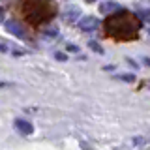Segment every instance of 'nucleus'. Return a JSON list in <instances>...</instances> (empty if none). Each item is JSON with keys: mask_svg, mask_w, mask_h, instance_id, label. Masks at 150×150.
<instances>
[{"mask_svg": "<svg viewBox=\"0 0 150 150\" xmlns=\"http://www.w3.org/2000/svg\"><path fill=\"white\" fill-rule=\"evenodd\" d=\"M88 45H90V47H92V49H94V51H96V53H103V49H101V47H100V45H98V43H96V41H90V43H88Z\"/></svg>", "mask_w": 150, "mask_h": 150, "instance_id": "1a4fd4ad", "label": "nucleus"}, {"mask_svg": "<svg viewBox=\"0 0 150 150\" xmlns=\"http://www.w3.org/2000/svg\"><path fill=\"white\" fill-rule=\"evenodd\" d=\"M105 28L112 38H118V40H131V38H135V34L139 32V17L118 9L116 15H111L107 19Z\"/></svg>", "mask_w": 150, "mask_h": 150, "instance_id": "f257e3e1", "label": "nucleus"}, {"mask_svg": "<svg viewBox=\"0 0 150 150\" xmlns=\"http://www.w3.org/2000/svg\"><path fill=\"white\" fill-rule=\"evenodd\" d=\"M4 26H6V30L9 32V34H13L15 38H21V40H25V38H26L25 26H23L21 23L17 21V19H9V21L4 23Z\"/></svg>", "mask_w": 150, "mask_h": 150, "instance_id": "7ed1b4c3", "label": "nucleus"}, {"mask_svg": "<svg viewBox=\"0 0 150 150\" xmlns=\"http://www.w3.org/2000/svg\"><path fill=\"white\" fill-rule=\"evenodd\" d=\"M15 128H17L19 133H23V135H30L32 131H34V126H32L28 120H23V118L15 120Z\"/></svg>", "mask_w": 150, "mask_h": 150, "instance_id": "39448f33", "label": "nucleus"}, {"mask_svg": "<svg viewBox=\"0 0 150 150\" xmlns=\"http://www.w3.org/2000/svg\"><path fill=\"white\" fill-rule=\"evenodd\" d=\"M4 86H8V83H2V81H0V88H4Z\"/></svg>", "mask_w": 150, "mask_h": 150, "instance_id": "f8f14e48", "label": "nucleus"}, {"mask_svg": "<svg viewBox=\"0 0 150 150\" xmlns=\"http://www.w3.org/2000/svg\"><path fill=\"white\" fill-rule=\"evenodd\" d=\"M118 79H122V81H126V83H131V81H133V75H131V73H126V75H120V77Z\"/></svg>", "mask_w": 150, "mask_h": 150, "instance_id": "6e6552de", "label": "nucleus"}, {"mask_svg": "<svg viewBox=\"0 0 150 150\" xmlns=\"http://www.w3.org/2000/svg\"><path fill=\"white\" fill-rule=\"evenodd\" d=\"M100 9H101V13H112V11H118L120 6L115 4V2H103L100 6Z\"/></svg>", "mask_w": 150, "mask_h": 150, "instance_id": "423d86ee", "label": "nucleus"}, {"mask_svg": "<svg viewBox=\"0 0 150 150\" xmlns=\"http://www.w3.org/2000/svg\"><path fill=\"white\" fill-rule=\"evenodd\" d=\"M137 17L144 23H150V9H139L137 11Z\"/></svg>", "mask_w": 150, "mask_h": 150, "instance_id": "0eeeda50", "label": "nucleus"}, {"mask_svg": "<svg viewBox=\"0 0 150 150\" xmlns=\"http://www.w3.org/2000/svg\"><path fill=\"white\" fill-rule=\"evenodd\" d=\"M100 26V21H98L96 17H83V19H79V28L84 32H94L96 28Z\"/></svg>", "mask_w": 150, "mask_h": 150, "instance_id": "20e7f679", "label": "nucleus"}, {"mask_svg": "<svg viewBox=\"0 0 150 150\" xmlns=\"http://www.w3.org/2000/svg\"><path fill=\"white\" fill-rule=\"evenodd\" d=\"M0 21H4V9L0 8Z\"/></svg>", "mask_w": 150, "mask_h": 150, "instance_id": "9b49d317", "label": "nucleus"}, {"mask_svg": "<svg viewBox=\"0 0 150 150\" xmlns=\"http://www.w3.org/2000/svg\"><path fill=\"white\" fill-rule=\"evenodd\" d=\"M56 58H58V60H66V54H62V53H56Z\"/></svg>", "mask_w": 150, "mask_h": 150, "instance_id": "9d476101", "label": "nucleus"}, {"mask_svg": "<svg viewBox=\"0 0 150 150\" xmlns=\"http://www.w3.org/2000/svg\"><path fill=\"white\" fill-rule=\"evenodd\" d=\"M54 11V4L51 0H26L25 2V17L34 25H40L51 19Z\"/></svg>", "mask_w": 150, "mask_h": 150, "instance_id": "f03ea898", "label": "nucleus"}, {"mask_svg": "<svg viewBox=\"0 0 150 150\" xmlns=\"http://www.w3.org/2000/svg\"><path fill=\"white\" fill-rule=\"evenodd\" d=\"M86 2H96V0H86Z\"/></svg>", "mask_w": 150, "mask_h": 150, "instance_id": "4468645a", "label": "nucleus"}, {"mask_svg": "<svg viewBox=\"0 0 150 150\" xmlns=\"http://www.w3.org/2000/svg\"><path fill=\"white\" fill-rule=\"evenodd\" d=\"M144 62H146V64L150 66V58H144Z\"/></svg>", "mask_w": 150, "mask_h": 150, "instance_id": "ddd939ff", "label": "nucleus"}]
</instances>
